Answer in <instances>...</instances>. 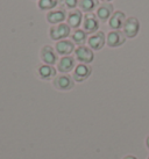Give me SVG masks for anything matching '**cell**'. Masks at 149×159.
I'll list each match as a JSON object with an SVG mask.
<instances>
[{
	"label": "cell",
	"mask_w": 149,
	"mask_h": 159,
	"mask_svg": "<svg viewBox=\"0 0 149 159\" xmlns=\"http://www.w3.org/2000/svg\"><path fill=\"white\" fill-rule=\"evenodd\" d=\"M71 28L69 27L68 23H60V25H55V26L50 27L49 29V36L50 39L54 41H62L66 39L70 35Z\"/></svg>",
	"instance_id": "cell-1"
},
{
	"label": "cell",
	"mask_w": 149,
	"mask_h": 159,
	"mask_svg": "<svg viewBox=\"0 0 149 159\" xmlns=\"http://www.w3.org/2000/svg\"><path fill=\"white\" fill-rule=\"evenodd\" d=\"M123 29L126 37L134 39L139 34V30H140V21L134 16H129V18L126 19Z\"/></svg>",
	"instance_id": "cell-2"
},
{
	"label": "cell",
	"mask_w": 149,
	"mask_h": 159,
	"mask_svg": "<svg viewBox=\"0 0 149 159\" xmlns=\"http://www.w3.org/2000/svg\"><path fill=\"white\" fill-rule=\"evenodd\" d=\"M74 56H76L77 61H79L83 64H90L94 59V53H93L92 49L85 47V45H80L77 49H74Z\"/></svg>",
	"instance_id": "cell-3"
},
{
	"label": "cell",
	"mask_w": 149,
	"mask_h": 159,
	"mask_svg": "<svg viewBox=\"0 0 149 159\" xmlns=\"http://www.w3.org/2000/svg\"><path fill=\"white\" fill-rule=\"evenodd\" d=\"M55 89H60V91H70L74 89V80L68 75H61L58 77H55L53 81Z\"/></svg>",
	"instance_id": "cell-4"
},
{
	"label": "cell",
	"mask_w": 149,
	"mask_h": 159,
	"mask_svg": "<svg viewBox=\"0 0 149 159\" xmlns=\"http://www.w3.org/2000/svg\"><path fill=\"white\" fill-rule=\"evenodd\" d=\"M83 28L88 34L97 33L99 29V20L97 18L96 14L86 13L83 19Z\"/></svg>",
	"instance_id": "cell-5"
},
{
	"label": "cell",
	"mask_w": 149,
	"mask_h": 159,
	"mask_svg": "<svg viewBox=\"0 0 149 159\" xmlns=\"http://www.w3.org/2000/svg\"><path fill=\"white\" fill-rule=\"evenodd\" d=\"M92 73V69L89 64H83L80 63L77 66L74 67V71L72 73V78H74V81H78V83H82L84 80H86L91 75Z\"/></svg>",
	"instance_id": "cell-6"
},
{
	"label": "cell",
	"mask_w": 149,
	"mask_h": 159,
	"mask_svg": "<svg viewBox=\"0 0 149 159\" xmlns=\"http://www.w3.org/2000/svg\"><path fill=\"white\" fill-rule=\"evenodd\" d=\"M126 41V36L121 30H112L107 34V45L111 48H118L120 45H123Z\"/></svg>",
	"instance_id": "cell-7"
},
{
	"label": "cell",
	"mask_w": 149,
	"mask_h": 159,
	"mask_svg": "<svg viewBox=\"0 0 149 159\" xmlns=\"http://www.w3.org/2000/svg\"><path fill=\"white\" fill-rule=\"evenodd\" d=\"M114 13V7L111 2H103L98 6L96 12V15L98 20H100L101 22H106L107 20H110L112 14Z\"/></svg>",
	"instance_id": "cell-8"
},
{
	"label": "cell",
	"mask_w": 149,
	"mask_h": 159,
	"mask_svg": "<svg viewBox=\"0 0 149 159\" xmlns=\"http://www.w3.org/2000/svg\"><path fill=\"white\" fill-rule=\"evenodd\" d=\"M40 56H41L42 62H44L47 65H54V64H56L58 62L57 53L55 52L53 47H50V45H44V47H42Z\"/></svg>",
	"instance_id": "cell-9"
},
{
	"label": "cell",
	"mask_w": 149,
	"mask_h": 159,
	"mask_svg": "<svg viewBox=\"0 0 149 159\" xmlns=\"http://www.w3.org/2000/svg\"><path fill=\"white\" fill-rule=\"evenodd\" d=\"M89 47L92 50H100L106 43V36L104 31H97L91 35L88 40Z\"/></svg>",
	"instance_id": "cell-10"
},
{
	"label": "cell",
	"mask_w": 149,
	"mask_h": 159,
	"mask_svg": "<svg viewBox=\"0 0 149 159\" xmlns=\"http://www.w3.org/2000/svg\"><path fill=\"white\" fill-rule=\"evenodd\" d=\"M126 21V14L123 11H117L112 14L111 19L108 20V26L113 30H120L125 25Z\"/></svg>",
	"instance_id": "cell-11"
},
{
	"label": "cell",
	"mask_w": 149,
	"mask_h": 159,
	"mask_svg": "<svg viewBox=\"0 0 149 159\" xmlns=\"http://www.w3.org/2000/svg\"><path fill=\"white\" fill-rule=\"evenodd\" d=\"M74 67H76V61L71 56H64L57 62V70L61 73H64V75L69 73L70 71L74 70Z\"/></svg>",
	"instance_id": "cell-12"
},
{
	"label": "cell",
	"mask_w": 149,
	"mask_h": 159,
	"mask_svg": "<svg viewBox=\"0 0 149 159\" xmlns=\"http://www.w3.org/2000/svg\"><path fill=\"white\" fill-rule=\"evenodd\" d=\"M55 49H56V52L62 56H69L71 52L74 51V43L69 40L58 41L55 45Z\"/></svg>",
	"instance_id": "cell-13"
},
{
	"label": "cell",
	"mask_w": 149,
	"mask_h": 159,
	"mask_svg": "<svg viewBox=\"0 0 149 159\" xmlns=\"http://www.w3.org/2000/svg\"><path fill=\"white\" fill-rule=\"evenodd\" d=\"M66 20H68V25L70 28H74V29H78V27L80 26V23L83 21V13L80 9H72L69 12L68 16H66Z\"/></svg>",
	"instance_id": "cell-14"
},
{
	"label": "cell",
	"mask_w": 149,
	"mask_h": 159,
	"mask_svg": "<svg viewBox=\"0 0 149 159\" xmlns=\"http://www.w3.org/2000/svg\"><path fill=\"white\" fill-rule=\"evenodd\" d=\"M56 69L53 66V65H47V64H43V65H40L37 67V75H39L40 79L42 80H50L56 77Z\"/></svg>",
	"instance_id": "cell-15"
},
{
	"label": "cell",
	"mask_w": 149,
	"mask_h": 159,
	"mask_svg": "<svg viewBox=\"0 0 149 159\" xmlns=\"http://www.w3.org/2000/svg\"><path fill=\"white\" fill-rule=\"evenodd\" d=\"M66 15L64 9H56V11H50L47 14V21L50 25H60L63 23V21L66 19Z\"/></svg>",
	"instance_id": "cell-16"
},
{
	"label": "cell",
	"mask_w": 149,
	"mask_h": 159,
	"mask_svg": "<svg viewBox=\"0 0 149 159\" xmlns=\"http://www.w3.org/2000/svg\"><path fill=\"white\" fill-rule=\"evenodd\" d=\"M99 6V1L98 0H79L78 7L79 9L84 12V13H92L96 8Z\"/></svg>",
	"instance_id": "cell-17"
},
{
	"label": "cell",
	"mask_w": 149,
	"mask_h": 159,
	"mask_svg": "<svg viewBox=\"0 0 149 159\" xmlns=\"http://www.w3.org/2000/svg\"><path fill=\"white\" fill-rule=\"evenodd\" d=\"M71 39H72V42L74 44H78V47H80L88 41V33L85 30H82V29H76L72 33Z\"/></svg>",
	"instance_id": "cell-18"
},
{
	"label": "cell",
	"mask_w": 149,
	"mask_h": 159,
	"mask_svg": "<svg viewBox=\"0 0 149 159\" xmlns=\"http://www.w3.org/2000/svg\"><path fill=\"white\" fill-rule=\"evenodd\" d=\"M58 5V0H39L37 6L41 11H51Z\"/></svg>",
	"instance_id": "cell-19"
},
{
	"label": "cell",
	"mask_w": 149,
	"mask_h": 159,
	"mask_svg": "<svg viewBox=\"0 0 149 159\" xmlns=\"http://www.w3.org/2000/svg\"><path fill=\"white\" fill-rule=\"evenodd\" d=\"M61 4L63 5L64 8L68 9H76V7L78 6V0H61Z\"/></svg>",
	"instance_id": "cell-20"
},
{
	"label": "cell",
	"mask_w": 149,
	"mask_h": 159,
	"mask_svg": "<svg viewBox=\"0 0 149 159\" xmlns=\"http://www.w3.org/2000/svg\"><path fill=\"white\" fill-rule=\"evenodd\" d=\"M123 159H137L136 157H134V156H126L125 158H123Z\"/></svg>",
	"instance_id": "cell-21"
},
{
	"label": "cell",
	"mask_w": 149,
	"mask_h": 159,
	"mask_svg": "<svg viewBox=\"0 0 149 159\" xmlns=\"http://www.w3.org/2000/svg\"><path fill=\"white\" fill-rule=\"evenodd\" d=\"M146 145H147V148L149 149V136L147 137V139H146Z\"/></svg>",
	"instance_id": "cell-22"
},
{
	"label": "cell",
	"mask_w": 149,
	"mask_h": 159,
	"mask_svg": "<svg viewBox=\"0 0 149 159\" xmlns=\"http://www.w3.org/2000/svg\"><path fill=\"white\" fill-rule=\"evenodd\" d=\"M101 1H103V2H111L112 0H101Z\"/></svg>",
	"instance_id": "cell-23"
},
{
	"label": "cell",
	"mask_w": 149,
	"mask_h": 159,
	"mask_svg": "<svg viewBox=\"0 0 149 159\" xmlns=\"http://www.w3.org/2000/svg\"><path fill=\"white\" fill-rule=\"evenodd\" d=\"M148 159H149V157H148Z\"/></svg>",
	"instance_id": "cell-24"
}]
</instances>
